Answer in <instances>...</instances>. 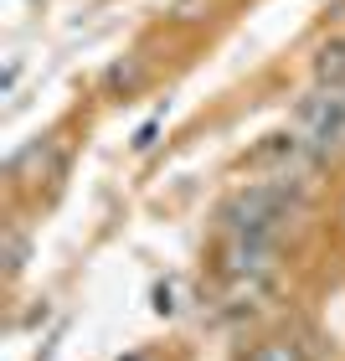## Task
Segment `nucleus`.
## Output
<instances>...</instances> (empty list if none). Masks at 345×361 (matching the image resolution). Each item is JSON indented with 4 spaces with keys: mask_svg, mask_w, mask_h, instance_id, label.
Listing matches in <instances>:
<instances>
[{
    "mask_svg": "<svg viewBox=\"0 0 345 361\" xmlns=\"http://www.w3.org/2000/svg\"><path fill=\"white\" fill-rule=\"evenodd\" d=\"M294 135L309 145V155H340L345 150V93L340 88H315L294 104Z\"/></svg>",
    "mask_w": 345,
    "mask_h": 361,
    "instance_id": "1",
    "label": "nucleus"
},
{
    "mask_svg": "<svg viewBox=\"0 0 345 361\" xmlns=\"http://www.w3.org/2000/svg\"><path fill=\"white\" fill-rule=\"evenodd\" d=\"M315 83H320V88H340V93H345V37L325 42L320 52H315Z\"/></svg>",
    "mask_w": 345,
    "mask_h": 361,
    "instance_id": "2",
    "label": "nucleus"
}]
</instances>
